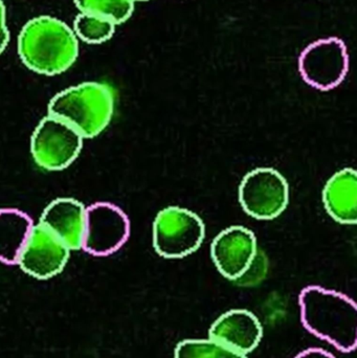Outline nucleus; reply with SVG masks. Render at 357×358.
Here are the masks:
<instances>
[{"label":"nucleus","mask_w":357,"mask_h":358,"mask_svg":"<svg viewBox=\"0 0 357 358\" xmlns=\"http://www.w3.org/2000/svg\"><path fill=\"white\" fill-rule=\"evenodd\" d=\"M79 40L73 27L50 15H39L24 23L17 52L27 69L38 75L58 76L68 71L79 57Z\"/></svg>","instance_id":"1"},{"label":"nucleus","mask_w":357,"mask_h":358,"mask_svg":"<svg viewBox=\"0 0 357 358\" xmlns=\"http://www.w3.org/2000/svg\"><path fill=\"white\" fill-rule=\"evenodd\" d=\"M305 329L343 353L357 346V307L349 296L322 286L310 285L299 296Z\"/></svg>","instance_id":"2"},{"label":"nucleus","mask_w":357,"mask_h":358,"mask_svg":"<svg viewBox=\"0 0 357 358\" xmlns=\"http://www.w3.org/2000/svg\"><path fill=\"white\" fill-rule=\"evenodd\" d=\"M115 92L105 82H83L58 92L48 104V115L73 126L84 140L100 136L110 124Z\"/></svg>","instance_id":"3"},{"label":"nucleus","mask_w":357,"mask_h":358,"mask_svg":"<svg viewBox=\"0 0 357 358\" xmlns=\"http://www.w3.org/2000/svg\"><path fill=\"white\" fill-rule=\"evenodd\" d=\"M153 248L166 259H182L196 252L205 237L203 219L188 208L171 206L159 210L153 222Z\"/></svg>","instance_id":"4"},{"label":"nucleus","mask_w":357,"mask_h":358,"mask_svg":"<svg viewBox=\"0 0 357 358\" xmlns=\"http://www.w3.org/2000/svg\"><path fill=\"white\" fill-rule=\"evenodd\" d=\"M83 144V136L73 126L48 115L31 134V157L41 169L62 171L79 157Z\"/></svg>","instance_id":"5"},{"label":"nucleus","mask_w":357,"mask_h":358,"mask_svg":"<svg viewBox=\"0 0 357 358\" xmlns=\"http://www.w3.org/2000/svg\"><path fill=\"white\" fill-rule=\"evenodd\" d=\"M299 71L312 87L322 92L335 90L349 71L347 46L337 37L316 40L300 55Z\"/></svg>","instance_id":"6"},{"label":"nucleus","mask_w":357,"mask_h":358,"mask_svg":"<svg viewBox=\"0 0 357 358\" xmlns=\"http://www.w3.org/2000/svg\"><path fill=\"white\" fill-rule=\"evenodd\" d=\"M239 202L245 212L253 218L272 220L289 206V182L276 169L257 168L241 181Z\"/></svg>","instance_id":"7"},{"label":"nucleus","mask_w":357,"mask_h":358,"mask_svg":"<svg viewBox=\"0 0 357 358\" xmlns=\"http://www.w3.org/2000/svg\"><path fill=\"white\" fill-rule=\"evenodd\" d=\"M131 225L126 213L115 204L100 201L86 206L82 250L94 257H107L123 248Z\"/></svg>","instance_id":"8"},{"label":"nucleus","mask_w":357,"mask_h":358,"mask_svg":"<svg viewBox=\"0 0 357 358\" xmlns=\"http://www.w3.org/2000/svg\"><path fill=\"white\" fill-rule=\"evenodd\" d=\"M71 250L50 229L38 222L19 255L17 264L23 273L37 280H48L62 273Z\"/></svg>","instance_id":"9"},{"label":"nucleus","mask_w":357,"mask_h":358,"mask_svg":"<svg viewBox=\"0 0 357 358\" xmlns=\"http://www.w3.org/2000/svg\"><path fill=\"white\" fill-rule=\"evenodd\" d=\"M255 234L241 225L224 229L212 242L211 256L217 271L230 281L237 282L257 257Z\"/></svg>","instance_id":"10"},{"label":"nucleus","mask_w":357,"mask_h":358,"mask_svg":"<svg viewBox=\"0 0 357 358\" xmlns=\"http://www.w3.org/2000/svg\"><path fill=\"white\" fill-rule=\"evenodd\" d=\"M263 334L259 317L247 309L222 313L209 329L210 338L247 357L259 347Z\"/></svg>","instance_id":"11"},{"label":"nucleus","mask_w":357,"mask_h":358,"mask_svg":"<svg viewBox=\"0 0 357 358\" xmlns=\"http://www.w3.org/2000/svg\"><path fill=\"white\" fill-rule=\"evenodd\" d=\"M86 206L78 199L61 197L52 200L38 222L50 229L71 250H82L85 229Z\"/></svg>","instance_id":"12"},{"label":"nucleus","mask_w":357,"mask_h":358,"mask_svg":"<svg viewBox=\"0 0 357 358\" xmlns=\"http://www.w3.org/2000/svg\"><path fill=\"white\" fill-rule=\"evenodd\" d=\"M323 203L329 216L341 224L357 221V176L352 168L340 170L325 185Z\"/></svg>","instance_id":"13"},{"label":"nucleus","mask_w":357,"mask_h":358,"mask_svg":"<svg viewBox=\"0 0 357 358\" xmlns=\"http://www.w3.org/2000/svg\"><path fill=\"white\" fill-rule=\"evenodd\" d=\"M34 224L33 219L18 208H0V262L17 264Z\"/></svg>","instance_id":"14"},{"label":"nucleus","mask_w":357,"mask_h":358,"mask_svg":"<svg viewBox=\"0 0 357 358\" xmlns=\"http://www.w3.org/2000/svg\"><path fill=\"white\" fill-rule=\"evenodd\" d=\"M71 27L79 41L102 44L113 37L117 25L103 17L79 12Z\"/></svg>","instance_id":"15"},{"label":"nucleus","mask_w":357,"mask_h":358,"mask_svg":"<svg viewBox=\"0 0 357 358\" xmlns=\"http://www.w3.org/2000/svg\"><path fill=\"white\" fill-rule=\"evenodd\" d=\"M73 3L79 12L103 17L117 27L129 20L136 8L133 0H73Z\"/></svg>","instance_id":"16"},{"label":"nucleus","mask_w":357,"mask_h":358,"mask_svg":"<svg viewBox=\"0 0 357 358\" xmlns=\"http://www.w3.org/2000/svg\"><path fill=\"white\" fill-rule=\"evenodd\" d=\"M174 358H249L216 341L207 338H186L174 349Z\"/></svg>","instance_id":"17"},{"label":"nucleus","mask_w":357,"mask_h":358,"mask_svg":"<svg viewBox=\"0 0 357 358\" xmlns=\"http://www.w3.org/2000/svg\"><path fill=\"white\" fill-rule=\"evenodd\" d=\"M266 271H268V260H266L264 254H262L259 250L253 264L247 269V273L235 283L242 286L255 285L263 279L264 275H266Z\"/></svg>","instance_id":"18"},{"label":"nucleus","mask_w":357,"mask_h":358,"mask_svg":"<svg viewBox=\"0 0 357 358\" xmlns=\"http://www.w3.org/2000/svg\"><path fill=\"white\" fill-rule=\"evenodd\" d=\"M10 29L8 27L6 6L3 0H0V56L3 54L10 42Z\"/></svg>","instance_id":"19"},{"label":"nucleus","mask_w":357,"mask_h":358,"mask_svg":"<svg viewBox=\"0 0 357 358\" xmlns=\"http://www.w3.org/2000/svg\"><path fill=\"white\" fill-rule=\"evenodd\" d=\"M293 358H337L333 353L322 348H308L298 353Z\"/></svg>","instance_id":"20"},{"label":"nucleus","mask_w":357,"mask_h":358,"mask_svg":"<svg viewBox=\"0 0 357 358\" xmlns=\"http://www.w3.org/2000/svg\"><path fill=\"white\" fill-rule=\"evenodd\" d=\"M134 2H144V1H149V0H133Z\"/></svg>","instance_id":"21"}]
</instances>
